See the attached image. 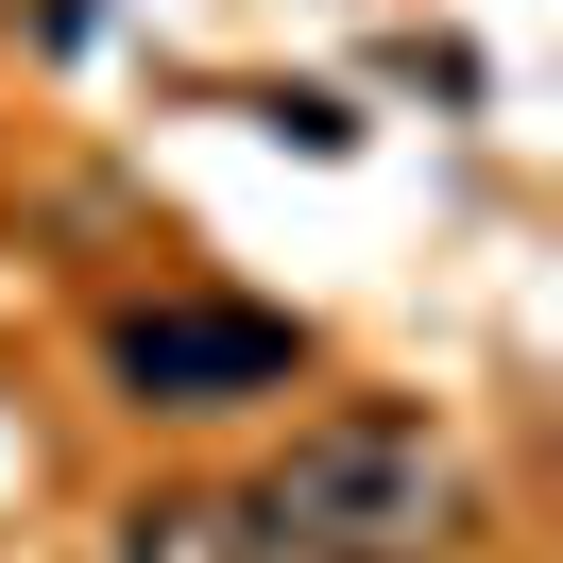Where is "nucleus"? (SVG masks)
Here are the masks:
<instances>
[{
	"label": "nucleus",
	"mask_w": 563,
	"mask_h": 563,
	"mask_svg": "<svg viewBox=\"0 0 563 563\" xmlns=\"http://www.w3.org/2000/svg\"><path fill=\"white\" fill-rule=\"evenodd\" d=\"M256 529H274L290 563H444L461 529H478V495H461V461H444L427 410H324V427H290V461L256 478Z\"/></svg>",
	"instance_id": "nucleus-1"
},
{
	"label": "nucleus",
	"mask_w": 563,
	"mask_h": 563,
	"mask_svg": "<svg viewBox=\"0 0 563 563\" xmlns=\"http://www.w3.org/2000/svg\"><path fill=\"white\" fill-rule=\"evenodd\" d=\"M103 358L137 376V410H240V393H274L308 342H290L274 308H206V290H172V308H120Z\"/></svg>",
	"instance_id": "nucleus-2"
},
{
	"label": "nucleus",
	"mask_w": 563,
	"mask_h": 563,
	"mask_svg": "<svg viewBox=\"0 0 563 563\" xmlns=\"http://www.w3.org/2000/svg\"><path fill=\"white\" fill-rule=\"evenodd\" d=\"M120 563H290V547H274L256 512H222V495H154V512H137V547H120Z\"/></svg>",
	"instance_id": "nucleus-3"
}]
</instances>
